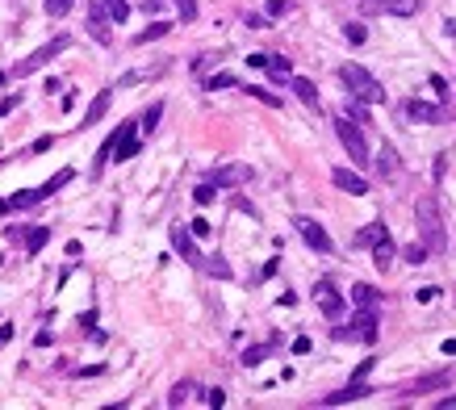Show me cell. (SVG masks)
<instances>
[{"mask_svg": "<svg viewBox=\"0 0 456 410\" xmlns=\"http://www.w3.org/2000/svg\"><path fill=\"white\" fill-rule=\"evenodd\" d=\"M415 226H419V243H423L427 251H435V255H439V251L448 247L444 218H439V205H435V197H431V193L415 201Z\"/></svg>", "mask_w": 456, "mask_h": 410, "instance_id": "obj_1", "label": "cell"}, {"mask_svg": "<svg viewBox=\"0 0 456 410\" xmlns=\"http://www.w3.org/2000/svg\"><path fill=\"white\" fill-rule=\"evenodd\" d=\"M339 80H343V88L356 96V100H365V105H377V100H385V88H381V80L377 76H369L360 63H343L339 67Z\"/></svg>", "mask_w": 456, "mask_h": 410, "instance_id": "obj_2", "label": "cell"}, {"mask_svg": "<svg viewBox=\"0 0 456 410\" xmlns=\"http://www.w3.org/2000/svg\"><path fill=\"white\" fill-rule=\"evenodd\" d=\"M335 134H339L343 151L351 155V164H356V168H369V164H373V160H369V142H365L360 126H351V118H347V114H339V118H335Z\"/></svg>", "mask_w": 456, "mask_h": 410, "instance_id": "obj_3", "label": "cell"}, {"mask_svg": "<svg viewBox=\"0 0 456 410\" xmlns=\"http://www.w3.org/2000/svg\"><path fill=\"white\" fill-rule=\"evenodd\" d=\"M67 46H72V38H63V34H59V38H50L46 46H38V50H34V55H25V59H21V63L13 67V76H34L38 67H46V63H50V59H55V55H63V50H67Z\"/></svg>", "mask_w": 456, "mask_h": 410, "instance_id": "obj_4", "label": "cell"}, {"mask_svg": "<svg viewBox=\"0 0 456 410\" xmlns=\"http://www.w3.org/2000/svg\"><path fill=\"white\" fill-rule=\"evenodd\" d=\"M335 339H365L377 343V310H360L351 319V327H335Z\"/></svg>", "mask_w": 456, "mask_h": 410, "instance_id": "obj_5", "label": "cell"}, {"mask_svg": "<svg viewBox=\"0 0 456 410\" xmlns=\"http://www.w3.org/2000/svg\"><path fill=\"white\" fill-rule=\"evenodd\" d=\"M293 226H297V235H301V239H306V247H314L318 255H331V247H335V243H331V235H327L314 218H293Z\"/></svg>", "mask_w": 456, "mask_h": 410, "instance_id": "obj_6", "label": "cell"}, {"mask_svg": "<svg viewBox=\"0 0 456 410\" xmlns=\"http://www.w3.org/2000/svg\"><path fill=\"white\" fill-rule=\"evenodd\" d=\"M88 34H92V42H100V46H109V9H105V0H92L88 5Z\"/></svg>", "mask_w": 456, "mask_h": 410, "instance_id": "obj_7", "label": "cell"}, {"mask_svg": "<svg viewBox=\"0 0 456 410\" xmlns=\"http://www.w3.org/2000/svg\"><path fill=\"white\" fill-rule=\"evenodd\" d=\"M314 301H318V310H323L327 319H343V310H347V301L335 293L331 281H318V285H314Z\"/></svg>", "mask_w": 456, "mask_h": 410, "instance_id": "obj_8", "label": "cell"}, {"mask_svg": "<svg viewBox=\"0 0 456 410\" xmlns=\"http://www.w3.org/2000/svg\"><path fill=\"white\" fill-rule=\"evenodd\" d=\"M251 180V168L247 164H226V168H214L210 172V184H218V188H239V184H247Z\"/></svg>", "mask_w": 456, "mask_h": 410, "instance_id": "obj_9", "label": "cell"}, {"mask_svg": "<svg viewBox=\"0 0 456 410\" xmlns=\"http://www.w3.org/2000/svg\"><path fill=\"white\" fill-rule=\"evenodd\" d=\"M406 118H415V122H427V126H444L448 122V114L439 109V105H427V100H406Z\"/></svg>", "mask_w": 456, "mask_h": 410, "instance_id": "obj_10", "label": "cell"}, {"mask_svg": "<svg viewBox=\"0 0 456 410\" xmlns=\"http://www.w3.org/2000/svg\"><path fill=\"white\" fill-rule=\"evenodd\" d=\"M172 247H176V255L184 264H201V251H197V243H193V230H184V226H172Z\"/></svg>", "mask_w": 456, "mask_h": 410, "instance_id": "obj_11", "label": "cell"}, {"mask_svg": "<svg viewBox=\"0 0 456 410\" xmlns=\"http://www.w3.org/2000/svg\"><path fill=\"white\" fill-rule=\"evenodd\" d=\"M331 180H335V188H343V193H351V197H365V193H369V180H365L360 172H351V168H335Z\"/></svg>", "mask_w": 456, "mask_h": 410, "instance_id": "obj_12", "label": "cell"}, {"mask_svg": "<svg viewBox=\"0 0 456 410\" xmlns=\"http://www.w3.org/2000/svg\"><path fill=\"white\" fill-rule=\"evenodd\" d=\"M373 13H389V17H415L419 0H369Z\"/></svg>", "mask_w": 456, "mask_h": 410, "instance_id": "obj_13", "label": "cell"}, {"mask_svg": "<svg viewBox=\"0 0 456 410\" xmlns=\"http://www.w3.org/2000/svg\"><path fill=\"white\" fill-rule=\"evenodd\" d=\"M373 393V385H365V381H351L347 389H339V393H327L323 402L327 406H343V402H360V398H369Z\"/></svg>", "mask_w": 456, "mask_h": 410, "instance_id": "obj_14", "label": "cell"}, {"mask_svg": "<svg viewBox=\"0 0 456 410\" xmlns=\"http://www.w3.org/2000/svg\"><path fill=\"white\" fill-rule=\"evenodd\" d=\"M289 84H293V92H297V100L306 109H318V88H314V80H306V76H289Z\"/></svg>", "mask_w": 456, "mask_h": 410, "instance_id": "obj_15", "label": "cell"}, {"mask_svg": "<svg viewBox=\"0 0 456 410\" xmlns=\"http://www.w3.org/2000/svg\"><path fill=\"white\" fill-rule=\"evenodd\" d=\"M109 105H113V92H109V88H105V92H96V96H92V105H88V114H84V130H88V126H96L100 118H105V114H109Z\"/></svg>", "mask_w": 456, "mask_h": 410, "instance_id": "obj_16", "label": "cell"}, {"mask_svg": "<svg viewBox=\"0 0 456 410\" xmlns=\"http://www.w3.org/2000/svg\"><path fill=\"white\" fill-rule=\"evenodd\" d=\"M377 172H381V180H398V172H402V164H398V151H393L389 142L377 151Z\"/></svg>", "mask_w": 456, "mask_h": 410, "instance_id": "obj_17", "label": "cell"}, {"mask_svg": "<svg viewBox=\"0 0 456 410\" xmlns=\"http://www.w3.org/2000/svg\"><path fill=\"white\" fill-rule=\"evenodd\" d=\"M351 305H360V310H377V305H381V289H373V285H351Z\"/></svg>", "mask_w": 456, "mask_h": 410, "instance_id": "obj_18", "label": "cell"}, {"mask_svg": "<svg viewBox=\"0 0 456 410\" xmlns=\"http://www.w3.org/2000/svg\"><path fill=\"white\" fill-rule=\"evenodd\" d=\"M197 268H206L210 277H218V281H230L235 272H230V264H226V255H201V264Z\"/></svg>", "mask_w": 456, "mask_h": 410, "instance_id": "obj_19", "label": "cell"}, {"mask_svg": "<svg viewBox=\"0 0 456 410\" xmlns=\"http://www.w3.org/2000/svg\"><path fill=\"white\" fill-rule=\"evenodd\" d=\"M72 176H76V172H72V168H63V172H55V176H50L46 184H38V188H34V193H38V201H46L50 193H59L63 184H72Z\"/></svg>", "mask_w": 456, "mask_h": 410, "instance_id": "obj_20", "label": "cell"}, {"mask_svg": "<svg viewBox=\"0 0 456 410\" xmlns=\"http://www.w3.org/2000/svg\"><path fill=\"white\" fill-rule=\"evenodd\" d=\"M393 255H398V251H393V243H389V235H385V239H377V243H373V264H377V268H381V272H385V268H389V264H393Z\"/></svg>", "mask_w": 456, "mask_h": 410, "instance_id": "obj_21", "label": "cell"}, {"mask_svg": "<svg viewBox=\"0 0 456 410\" xmlns=\"http://www.w3.org/2000/svg\"><path fill=\"white\" fill-rule=\"evenodd\" d=\"M164 34H172V21H155V25L138 30V34H134V46H146V42H155V38H164Z\"/></svg>", "mask_w": 456, "mask_h": 410, "instance_id": "obj_22", "label": "cell"}, {"mask_svg": "<svg viewBox=\"0 0 456 410\" xmlns=\"http://www.w3.org/2000/svg\"><path fill=\"white\" fill-rule=\"evenodd\" d=\"M377 239H385V226H381V222H369L365 230H356V239H351V243H356V247H373Z\"/></svg>", "mask_w": 456, "mask_h": 410, "instance_id": "obj_23", "label": "cell"}, {"mask_svg": "<svg viewBox=\"0 0 456 410\" xmlns=\"http://www.w3.org/2000/svg\"><path fill=\"white\" fill-rule=\"evenodd\" d=\"M264 67H268V76H272V80H289V76H293V63H289L285 55H268V63H264Z\"/></svg>", "mask_w": 456, "mask_h": 410, "instance_id": "obj_24", "label": "cell"}, {"mask_svg": "<svg viewBox=\"0 0 456 410\" xmlns=\"http://www.w3.org/2000/svg\"><path fill=\"white\" fill-rule=\"evenodd\" d=\"M272 347H276V335H272V343H264V347H247V352H243V365H247V369H256Z\"/></svg>", "mask_w": 456, "mask_h": 410, "instance_id": "obj_25", "label": "cell"}, {"mask_svg": "<svg viewBox=\"0 0 456 410\" xmlns=\"http://www.w3.org/2000/svg\"><path fill=\"white\" fill-rule=\"evenodd\" d=\"M160 118H164V105H160V100H155V105H151V109L142 114V126H138V130H142V134H155Z\"/></svg>", "mask_w": 456, "mask_h": 410, "instance_id": "obj_26", "label": "cell"}, {"mask_svg": "<svg viewBox=\"0 0 456 410\" xmlns=\"http://www.w3.org/2000/svg\"><path fill=\"white\" fill-rule=\"evenodd\" d=\"M46 239H50V230H46V226L25 230V251H42V247H46Z\"/></svg>", "mask_w": 456, "mask_h": 410, "instance_id": "obj_27", "label": "cell"}, {"mask_svg": "<svg viewBox=\"0 0 456 410\" xmlns=\"http://www.w3.org/2000/svg\"><path fill=\"white\" fill-rule=\"evenodd\" d=\"M193 393H197V385H193V381H180V385H176V389L168 393V406H184V402H188Z\"/></svg>", "mask_w": 456, "mask_h": 410, "instance_id": "obj_28", "label": "cell"}, {"mask_svg": "<svg viewBox=\"0 0 456 410\" xmlns=\"http://www.w3.org/2000/svg\"><path fill=\"white\" fill-rule=\"evenodd\" d=\"M214 197H218V184H210V180H201V184L193 188V201H197V205H210Z\"/></svg>", "mask_w": 456, "mask_h": 410, "instance_id": "obj_29", "label": "cell"}, {"mask_svg": "<svg viewBox=\"0 0 456 410\" xmlns=\"http://www.w3.org/2000/svg\"><path fill=\"white\" fill-rule=\"evenodd\" d=\"M105 9H109V21H113V25H122V21L130 17V5H126V0H105Z\"/></svg>", "mask_w": 456, "mask_h": 410, "instance_id": "obj_30", "label": "cell"}, {"mask_svg": "<svg viewBox=\"0 0 456 410\" xmlns=\"http://www.w3.org/2000/svg\"><path fill=\"white\" fill-rule=\"evenodd\" d=\"M235 84H239V80H235L230 72H218V76H210V80H206V88H210V92H218V88H235Z\"/></svg>", "mask_w": 456, "mask_h": 410, "instance_id": "obj_31", "label": "cell"}, {"mask_svg": "<svg viewBox=\"0 0 456 410\" xmlns=\"http://www.w3.org/2000/svg\"><path fill=\"white\" fill-rule=\"evenodd\" d=\"M343 38H347V42H351V46H360V42H365V38H369V30H365V25H360V21H351V25H347V30H343Z\"/></svg>", "mask_w": 456, "mask_h": 410, "instance_id": "obj_32", "label": "cell"}, {"mask_svg": "<svg viewBox=\"0 0 456 410\" xmlns=\"http://www.w3.org/2000/svg\"><path fill=\"white\" fill-rule=\"evenodd\" d=\"M243 92H251V96H256V100H264V105L281 109V96H276V92H268V88H243Z\"/></svg>", "mask_w": 456, "mask_h": 410, "instance_id": "obj_33", "label": "cell"}, {"mask_svg": "<svg viewBox=\"0 0 456 410\" xmlns=\"http://www.w3.org/2000/svg\"><path fill=\"white\" fill-rule=\"evenodd\" d=\"M427 255H431V251H427L423 243H411V247H406V264H427Z\"/></svg>", "mask_w": 456, "mask_h": 410, "instance_id": "obj_34", "label": "cell"}, {"mask_svg": "<svg viewBox=\"0 0 456 410\" xmlns=\"http://www.w3.org/2000/svg\"><path fill=\"white\" fill-rule=\"evenodd\" d=\"M347 118H356L360 126H369V109H365V100H356V96H351V105H347Z\"/></svg>", "mask_w": 456, "mask_h": 410, "instance_id": "obj_35", "label": "cell"}, {"mask_svg": "<svg viewBox=\"0 0 456 410\" xmlns=\"http://www.w3.org/2000/svg\"><path fill=\"white\" fill-rule=\"evenodd\" d=\"M444 381H448V377H439V373H435V377H423V381H419V385H411V389H406V393H423V389H439V385H444Z\"/></svg>", "mask_w": 456, "mask_h": 410, "instance_id": "obj_36", "label": "cell"}, {"mask_svg": "<svg viewBox=\"0 0 456 410\" xmlns=\"http://www.w3.org/2000/svg\"><path fill=\"white\" fill-rule=\"evenodd\" d=\"M72 5H76V0H46V13L50 17H63V13H72Z\"/></svg>", "mask_w": 456, "mask_h": 410, "instance_id": "obj_37", "label": "cell"}, {"mask_svg": "<svg viewBox=\"0 0 456 410\" xmlns=\"http://www.w3.org/2000/svg\"><path fill=\"white\" fill-rule=\"evenodd\" d=\"M176 13L180 21H197V0H176Z\"/></svg>", "mask_w": 456, "mask_h": 410, "instance_id": "obj_38", "label": "cell"}, {"mask_svg": "<svg viewBox=\"0 0 456 410\" xmlns=\"http://www.w3.org/2000/svg\"><path fill=\"white\" fill-rule=\"evenodd\" d=\"M285 13H293L289 0H268V17H285Z\"/></svg>", "mask_w": 456, "mask_h": 410, "instance_id": "obj_39", "label": "cell"}, {"mask_svg": "<svg viewBox=\"0 0 456 410\" xmlns=\"http://www.w3.org/2000/svg\"><path fill=\"white\" fill-rule=\"evenodd\" d=\"M188 230H193V239H206V235H210L214 226H210L206 218H193V222H188Z\"/></svg>", "mask_w": 456, "mask_h": 410, "instance_id": "obj_40", "label": "cell"}, {"mask_svg": "<svg viewBox=\"0 0 456 410\" xmlns=\"http://www.w3.org/2000/svg\"><path fill=\"white\" fill-rule=\"evenodd\" d=\"M206 406H214V410L226 406V393H222V389H206Z\"/></svg>", "mask_w": 456, "mask_h": 410, "instance_id": "obj_41", "label": "cell"}, {"mask_svg": "<svg viewBox=\"0 0 456 410\" xmlns=\"http://www.w3.org/2000/svg\"><path fill=\"white\" fill-rule=\"evenodd\" d=\"M306 352H310V339L297 335V339H293V356H306Z\"/></svg>", "mask_w": 456, "mask_h": 410, "instance_id": "obj_42", "label": "cell"}, {"mask_svg": "<svg viewBox=\"0 0 456 410\" xmlns=\"http://www.w3.org/2000/svg\"><path fill=\"white\" fill-rule=\"evenodd\" d=\"M17 100H21V96H5V100H0V118L13 114V109H17Z\"/></svg>", "mask_w": 456, "mask_h": 410, "instance_id": "obj_43", "label": "cell"}, {"mask_svg": "<svg viewBox=\"0 0 456 410\" xmlns=\"http://www.w3.org/2000/svg\"><path fill=\"white\" fill-rule=\"evenodd\" d=\"M369 369H373V360H360V365H356V377H351V381H365V377H369Z\"/></svg>", "mask_w": 456, "mask_h": 410, "instance_id": "obj_44", "label": "cell"}, {"mask_svg": "<svg viewBox=\"0 0 456 410\" xmlns=\"http://www.w3.org/2000/svg\"><path fill=\"white\" fill-rule=\"evenodd\" d=\"M435 293H439V289H435V285H427V289H419L415 297H419V301H435Z\"/></svg>", "mask_w": 456, "mask_h": 410, "instance_id": "obj_45", "label": "cell"}, {"mask_svg": "<svg viewBox=\"0 0 456 410\" xmlns=\"http://www.w3.org/2000/svg\"><path fill=\"white\" fill-rule=\"evenodd\" d=\"M247 25H251V30H264V25H268V17H260V13H251V17H247Z\"/></svg>", "mask_w": 456, "mask_h": 410, "instance_id": "obj_46", "label": "cell"}, {"mask_svg": "<svg viewBox=\"0 0 456 410\" xmlns=\"http://www.w3.org/2000/svg\"><path fill=\"white\" fill-rule=\"evenodd\" d=\"M50 142H55L50 134H46V138H38V142H34V155H42V151H50Z\"/></svg>", "mask_w": 456, "mask_h": 410, "instance_id": "obj_47", "label": "cell"}, {"mask_svg": "<svg viewBox=\"0 0 456 410\" xmlns=\"http://www.w3.org/2000/svg\"><path fill=\"white\" fill-rule=\"evenodd\" d=\"M9 339H13V327L5 323V327H0V343H9Z\"/></svg>", "mask_w": 456, "mask_h": 410, "instance_id": "obj_48", "label": "cell"}, {"mask_svg": "<svg viewBox=\"0 0 456 410\" xmlns=\"http://www.w3.org/2000/svg\"><path fill=\"white\" fill-rule=\"evenodd\" d=\"M444 356H456V339H444Z\"/></svg>", "mask_w": 456, "mask_h": 410, "instance_id": "obj_49", "label": "cell"}, {"mask_svg": "<svg viewBox=\"0 0 456 410\" xmlns=\"http://www.w3.org/2000/svg\"><path fill=\"white\" fill-rule=\"evenodd\" d=\"M439 410H456V398H439Z\"/></svg>", "mask_w": 456, "mask_h": 410, "instance_id": "obj_50", "label": "cell"}, {"mask_svg": "<svg viewBox=\"0 0 456 410\" xmlns=\"http://www.w3.org/2000/svg\"><path fill=\"white\" fill-rule=\"evenodd\" d=\"M5 84H9V72H0V88H5Z\"/></svg>", "mask_w": 456, "mask_h": 410, "instance_id": "obj_51", "label": "cell"}, {"mask_svg": "<svg viewBox=\"0 0 456 410\" xmlns=\"http://www.w3.org/2000/svg\"><path fill=\"white\" fill-rule=\"evenodd\" d=\"M5 210H9V201H5V197H0V214H5Z\"/></svg>", "mask_w": 456, "mask_h": 410, "instance_id": "obj_52", "label": "cell"}]
</instances>
